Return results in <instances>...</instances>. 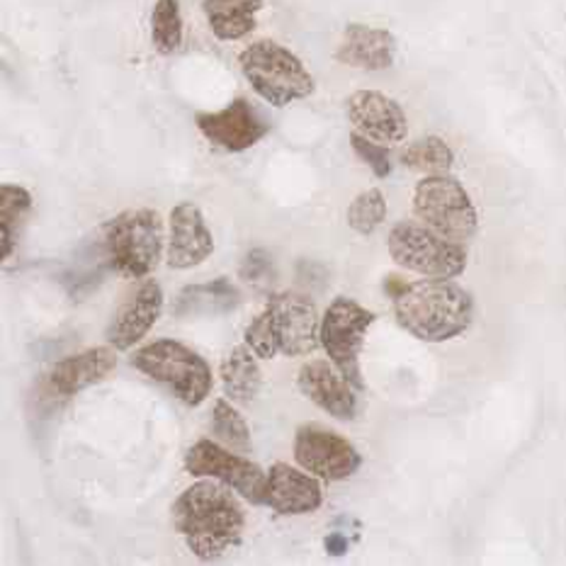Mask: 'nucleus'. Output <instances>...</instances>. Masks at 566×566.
<instances>
[{
    "label": "nucleus",
    "mask_w": 566,
    "mask_h": 566,
    "mask_svg": "<svg viewBox=\"0 0 566 566\" xmlns=\"http://www.w3.org/2000/svg\"><path fill=\"white\" fill-rule=\"evenodd\" d=\"M176 533L197 559L214 562L237 547L245 531V513L227 484L202 476L174 503Z\"/></svg>",
    "instance_id": "1"
},
{
    "label": "nucleus",
    "mask_w": 566,
    "mask_h": 566,
    "mask_svg": "<svg viewBox=\"0 0 566 566\" xmlns=\"http://www.w3.org/2000/svg\"><path fill=\"white\" fill-rule=\"evenodd\" d=\"M394 316L403 331L423 343H446L472 324V294L446 277L418 280L391 294Z\"/></svg>",
    "instance_id": "2"
},
{
    "label": "nucleus",
    "mask_w": 566,
    "mask_h": 566,
    "mask_svg": "<svg viewBox=\"0 0 566 566\" xmlns=\"http://www.w3.org/2000/svg\"><path fill=\"white\" fill-rule=\"evenodd\" d=\"M107 265L125 280L149 277L161 261L164 219L156 209H127L103 227Z\"/></svg>",
    "instance_id": "3"
},
{
    "label": "nucleus",
    "mask_w": 566,
    "mask_h": 566,
    "mask_svg": "<svg viewBox=\"0 0 566 566\" xmlns=\"http://www.w3.org/2000/svg\"><path fill=\"white\" fill-rule=\"evenodd\" d=\"M239 64L253 93L273 107L306 101L316 91L314 76L302 64V59L275 40L249 44L241 52Z\"/></svg>",
    "instance_id": "4"
},
{
    "label": "nucleus",
    "mask_w": 566,
    "mask_h": 566,
    "mask_svg": "<svg viewBox=\"0 0 566 566\" xmlns=\"http://www.w3.org/2000/svg\"><path fill=\"white\" fill-rule=\"evenodd\" d=\"M132 365L158 385L174 391L182 403L200 406L214 387L212 370L200 353L182 346L180 340L161 338L132 355Z\"/></svg>",
    "instance_id": "5"
},
{
    "label": "nucleus",
    "mask_w": 566,
    "mask_h": 566,
    "mask_svg": "<svg viewBox=\"0 0 566 566\" xmlns=\"http://www.w3.org/2000/svg\"><path fill=\"white\" fill-rule=\"evenodd\" d=\"M387 249L391 261L423 277H460L467 268V251L458 241L440 237L426 224L401 221L389 231Z\"/></svg>",
    "instance_id": "6"
},
{
    "label": "nucleus",
    "mask_w": 566,
    "mask_h": 566,
    "mask_svg": "<svg viewBox=\"0 0 566 566\" xmlns=\"http://www.w3.org/2000/svg\"><path fill=\"white\" fill-rule=\"evenodd\" d=\"M413 214L421 224L450 241L472 239L479 214L470 192L452 176H426L413 190Z\"/></svg>",
    "instance_id": "7"
},
{
    "label": "nucleus",
    "mask_w": 566,
    "mask_h": 566,
    "mask_svg": "<svg viewBox=\"0 0 566 566\" xmlns=\"http://www.w3.org/2000/svg\"><path fill=\"white\" fill-rule=\"evenodd\" d=\"M375 324V314L365 310L350 297H336L328 304L318 328L322 348L338 370L348 377L350 385L363 391L365 381L360 373V353L365 346V336Z\"/></svg>",
    "instance_id": "8"
},
{
    "label": "nucleus",
    "mask_w": 566,
    "mask_h": 566,
    "mask_svg": "<svg viewBox=\"0 0 566 566\" xmlns=\"http://www.w3.org/2000/svg\"><path fill=\"white\" fill-rule=\"evenodd\" d=\"M186 470L192 476L217 479L253 506H265L268 474L241 452L227 450L217 440H197L186 454Z\"/></svg>",
    "instance_id": "9"
},
{
    "label": "nucleus",
    "mask_w": 566,
    "mask_h": 566,
    "mask_svg": "<svg viewBox=\"0 0 566 566\" xmlns=\"http://www.w3.org/2000/svg\"><path fill=\"white\" fill-rule=\"evenodd\" d=\"M294 460L324 482H346L363 467V454L343 436L322 426H302L294 436Z\"/></svg>",
    "instance_id": "10"
},
{
    "label": "nucleus",
    "mask_w": 566,
    "mask_h": 566,
    "mask_svg": "<svg viewBox=\"0 0 566 566\" xmlns=\"http://www.w3.org/2000/svg\"><path fill=\"white\" fill-rule=\"evenodd\" d=\"M265 312L270 324L275 331V340L282 355L287 358H302V355L314 353L322 340H318V318L316 304L300 292H280L270 297Z\"/></svg>",
    "instance_id": "11"
},
{
    "label": "nucleus",
    "mask_w": 566,
    "mask_h": 566,
    "mask_svg": "<svg viewBox=\"0 0 566 566\" xmlns=\"http://www.w3.org/2000/svg\"><path fill=\"white\" fill-rule=\"evenodd\" d=\"M202 137L229 154L249 151L270 132V125L245 97H237L217 113H200L195 117Z\"/></svg>",
    "instance_id": "12"
},
{
    "label": "nucleus",
    "mask_w": 566,
    "mask_h": 566,
    "mask_svg": "<svg viewBox=\"0 0 566 566\" xmlns=\"http://www.w3.org/2000/svg\"><path fill=\"white\" fill-rule=\"evenodd\" d=\"M353 129L377 144L394 146L409 137V119L394 97L379 91H355L346 103Z\"/></svg>",
    "instance_id": "13"
},
{
    "label": "nucleus",
    "mask_w": 566,
    "mask_h": 566,
    "mask_svg": "<svg viewBox=\"0 0 566 566\" xmlns=\"http://www.w3.org/2000/svg\"><path fill=\"white\" fill-rule=\"evenodd\" d=\"M297 385L306 399L338 421H353L358 416V389L334 363L312 360L302 365Z\"/></svg>",
    "instance_id": "14"
},
{
    "label": "nucleus",
    "mask_w": 566,
    "mask_h": 566,
    "mask_svg": "<svg viewBox=\"0 0 566 566\" xmlns=\"http://www.w3.org/2000/svg\"><path fill=\"white\" fill-rule=\"evenodd\" d=\"M115 367H117V348L113 346L88 348L78 355H71V358L59 360L52 370H49L44 387L49 397H54L56 394V399H71L83 389L101 385V381L113 373Z\"/></svg>",
    "instance_id": "15"
},
{
    "label": "nucleus",
    "mask_w": 566,
    "mask_h": 566,
    "mask_svg": "<svg viewBox=\"0 0 566 566\" xmlns=\"http://www.w3.org/2000/svg\"><path fill=\"white\" fill-rule=\"evenodd\" d=\"M324 489L318 476L297 467L275 462L268 472L265 506L280 515H310L322 509Z\"/></svg>",
    "instance_id": "16"
},
{
    "label": "nucleus",
    "mask_w": 566,
    "mask_h": 566,
    "mask_svg": "<svg viewBox=\"0 0 566 566\" xmlns=\"http://www.w3.org/2000/svg\"><path fill=\"white\" fill-rule=\"evenodd\" d=\"M214 253V237L209 231L200 207L180 202L170 212V241L168 265L176 270H190L202 265Z\"/></svg>",
    "instance_id": "17"
},
{
    "label": "nucleus",
    "mask_w": 566,
    "mask_h": 566,
    "mask_svg": "<svg viewBox=\"0 0 566 566\" xmlns=\"http://www.w3.org/2000/svg\"><path fill=\"white\" fill-rule=\"evenodd\" d=\"M164 312V290L156 280L144 285L119 306L113 324L107 328V343L117 350H129L149 334Z\"/></svg>",
    "instance_id": "18"
},
{
    "label": "nucleus",
    "mask_w": 566,
    "mask_h": 566,
    "mask_svg": "<svg viewBox=\"0 0 566 566\" xmlns=\"http://www.w3.org/2000/svg\"><path fill=\"white\" fill-rule=\"evenodd\" d=\"M397 56V40L389 30L370 28L363 22H350L343 32L340 46L336 49V61L363 71H385Z\"/></svg>",
    "instance_id": "19"
},
{
    "label": "nucleus",
    "mask_w": 566,
    "mask_h": 566,
    "mask_svg": "<svg viewBox=\"0 0 566 566\" xmlns=\"http://www.w3.org/2000/svg\"><path fill=\"white\" fill-rule=\"evenodd\" d=\"M241 290L227 277H217L205 285H188L176 297L174 314L188 316H221L231 314L241 304Z\"/></svg>",
    "instance_id": "20"
},
{
    "label": "nucleus",
    "mask_w": 566,
    "mask_h": 566,
    "mask_svg": "<svg viewBox=\"0 0 566 566\" xmlns=\"http://www.w3.org/2000/svg\"><path fill=\"white\" fill-rule=\"evenodd\" d=\"M263 8V0H202L209 30L219 42H239L249 36Z\"/></svg>",
    "instance_id": "21"
},
{
    "label": "nucleus",
    "mask_w": 566,
    "mask_h": 566,
    "mask_svg": "<svg viewBox=\"0 0 566 566\" xmlns=\"http://www.w3.org/2000/svg\"><path fill=\"white\" fill-rule=\"evenodd\" d=\"M221 385L233 403H253L263 385V373L249 346H237L221 360Z\"/></svg>",
    "instance_id": "22"
},
{
    "label": "nucleus",
    "mask_w": 566,
    "mask_h": 566,
    "mask_svg": "<svg viewBox=\"0 0 566 566\" xmlns=\"http://www.w3.org/2000/svg\"><path fill=\"white\" fill-rule=\"evenodd\" d=\"M32 212V195L12 182H3L0 188V227H3V261H10L24 219Z\"/></svg>",
    "instance_id": "23"
},
{
    "label": "nucleus",
    "mask_w": 566,
    "mask_h": 566,
    "mask_svg": "<svg viewBox=\"0 0 566 566\" xmlns=\"http://www.w3.org/2000/svg\"><path fill=\"white\" fill-rule=\"evenodd\" d=\"M401 164L426 176H446L452 170L454 154L440 137H423L409 144L401 154Z\"/></svg>",
    "instance_id": "24"
},
{
    "label": "nucleus",
    "mask_w": 566,
    "mask_h": 566,
    "mask_svg": "<svg viewBox=\"0 0 566 566\" xmlns=\"http://www.w3.org/2000/svg\"><path fill=\"white\" fill-rule=\"evenodd\" d=\"M212 433L219 442H224V446L231 450H237L241 454L251 452V428L231 399L214 401Z\"/></svg>",
    "instance_id": "25"
},
{
    "label": "nucleus",
    "mask_w": 566,
    "mask_h": 566,
    "mask_svg": "<svg viewBox=\"0 0 566 566\" xmlns=\"http://www.w3.org/2000/svg\"><path fill=\"white\" fill-rule=\"evenodd\" d=\"M151 42L158 54H176L182 44L180 0H156L151 10Z\"/></svg>",
    "instance_id": "26"
},
{
    "label": "nucleus",
    "mask_w": 566,
    "mask_h": 566,
    "mask_svg": "<svg viewBox=\"0 0 566 566\" xmlns=\"http://www.w3.org/2000/svg\"><path fill=\"white\" fill-rule=\"evenodd\" d=\"M385 219H387V200L377 188L360 192L348 207V227L353 231L363 233V237L375 233Z\"/></svg>",
    "instance_id": "27"
},
{
    "label": "nucleus",
    "mask_w": 566,
    "mask_h": 566,
    "mask_svg": "<svg viewBox=\"0 0 566 566\" xmlns=\"http://www.w3.org/2000/svg\"><path fill=\"white\" fill-rule=\"evenodd\" d=\"M245 346H249L255 358H261V360H273L280 353L277 340H275V331H273V324H270V316L265 310H263V314H258L253 318L249 328H245Z\"/></svg>",
    "instance_id": "28"
},
{
    "label": "nucleus",
    "mask_w": 566,
    "mask_h": 566,
    "mask_svg": "<svg viewBox=\"0 0 566 566\" xmlns=\"http://www.w3.org/2000/svg\"><path fill=\"white\" fill-rule=\"evenodd\" d=\"M350 146H353V151L358 154L360 161L373 168V174L377 178H389V174H391V156H389V149H387L385 144H377L373 139L363 137V134L353 132L350 134Z\"/></svg>",
    "instance_id": "29"
},
{
    "label": "nucleus",
    "mask_w": 566,
    "mask_h": 566,
    "mask_svg": "<svg viewBox=\"0 0 566 566\" xmlns=\"http://www.w3.org/2000/svg\"><path fill=\"white\" fill-rule=\"evenodd\" d=\"M241 277L245 282H253V285H263V282H270L275 277L273 258H270V253L263 249H253L249 255L243 258Z\"/></svg>",
    "instance_id": "30"
},
{
    "label": "nucleus",
    "mask_w": 566,
    "mask_h": 566,
    "mask_svg": "<svg viewBox=\"0 0 566 566\" xmlns=\"http://www.w3.org/2000/svg\"><path fill=\"white\" fill-rule=\"evenodd\" d=\"M324 547H326V552H328L331 557L348 555V539H346V535H340V533H331L324 539Z\"/></svg>",
    "instance_id": "31"
}]
</instances>
